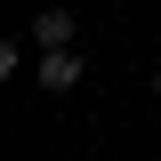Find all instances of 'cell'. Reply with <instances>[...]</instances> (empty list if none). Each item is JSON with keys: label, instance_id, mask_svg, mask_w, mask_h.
<instances>
[{"label": "cell", "instance_id": "cell-1", "mask_svg": "<svg viewBox=\"0 0 161 161\" xmlns=\"http://www.w3.org/2000/svg\"><path fill=\"white\" fill-rule=\"evenodd\" d=\"M40 89H48V97H73L80 80H89V57H80V48H40Z\"/></svg>", "mask_w": 161, "mask_h": 161}, {"label": "cell", "instance_id": "cell-2", "mask_svg": "<svg viewBox=\"0 0 161 161\" xmlns=\"http://www.w3.org/2000/svg\"><path fill=\"white\" fill-rule=\"evenodd\" d=\"M32 48H73V8H40L32 16Z\"/></svg>", "mask_w": 161, "mask_h": 161}, {"label": "cell", "instance_id": "cell-3", "mask_svg": "<svg viewBox=\"0 0 161 161\" xmlns=\"http://www.w3.org/2000/svg\"><path fill=\"white\" fill-rule=\"evenodd\" d=\"M153 97H161V64H153Z\"/></svg>", "mask_w": 161, "mask_h": 161}, {"label": "cell", "instance_id": "cell-4", "mask_svg": "<svg viewBox=\"0 0 161 161\" xmlns=\"http://www.w3.org/2000/svg\"><path fill=\"white\" fill-rule=\"evenodd\" d=\"M113 8H121V0H113Z\"/></svg>", "mask_w": 161, "mask_h": 161}]
</instances>
